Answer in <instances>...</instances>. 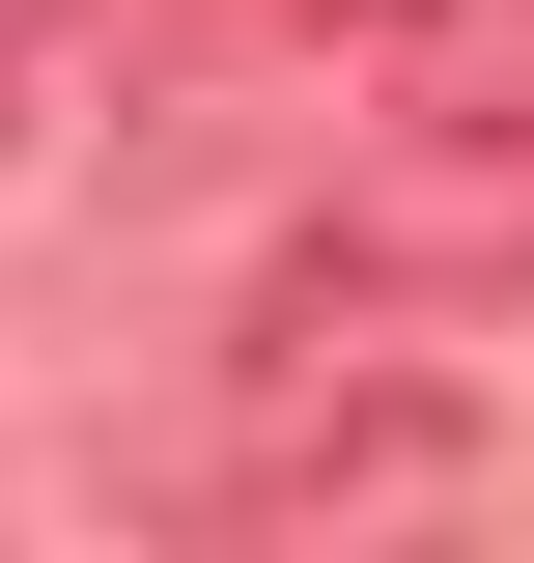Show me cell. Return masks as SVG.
Instances as JSON below:
<instances>
[{"instance_id":"obj_1","label":"cell","mask_w":534,"mask_h":563,"mask_svg":"<svg viewBox=\"0 0 534 563\" xmlns=\"http://www.w3.org/2000/svg\"><path fill=\"white\" fill-rule=\"evenodd\" d=\"M310 282H534V57L507 85H422L366 169H337V225H310Z\"/></svg>"},{"instance_id":"obj_2","label":"cell","mask_w":534,"mask_h":563,"mask_svg":"<svg viewBox=\"0 0 534 563\" xmlns=\"http://www.w3.org/2000/svg\"><path fill=\"white\" fill-rule=\"evenodd\" d=\"M366 57H422V0H198V29H169V113H254V85H366Z\"/></svg>"},{"instance_id":"obj_3","label":"cell","mask_w":534,"mask_h":563,"mask_svg":"<svg viewBox=\"0 0 534 563\" xmlns=\"http://www.w3.org/2000/svg\"><path fill=\"white\" fill-rule=\"evenodd\" d=\"M85 29H113V0H0V141H29V113L85 85Z\"/></svg>"}]
</instances>
